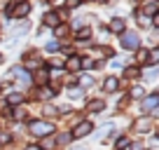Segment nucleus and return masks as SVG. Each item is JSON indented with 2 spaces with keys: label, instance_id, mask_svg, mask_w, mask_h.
Instances as JSON below:
<instances>
[{
  "label": "nucleus",
  "instance_id": "obj_33",
  "mask_svg": "<svg viewBox=\"0 0 159 150\" xmlns=\"http://www.w3.org/2000/svg\"><path fill=\"white\" fill-rule=\"evenodd\" d=\"M96 2H101V5H108V2H110V0H96Z\"/></svg>",
  "mask_w": 159,
  "mask_h": 150
},
{
  "label": "nucleus",
  "instance_id": "obj_20",
  "mask_svg": "<svg viewBox=\"0 0 159 150\" xmlns=\"http://www.w3.org/2000/svg\"><path fill=\"white\" fill-rule=\"evenodd\" d=\"M63 61H66V59L54 56V59H49V66H52V68H63Z\"/></svg>",
  "mask_w": 159,
  "mask_h": 150
},
{
  "label": "nucleus",
  "instance_id": "obj_13",
  "mask_svg": "<svg viewBox=\"0 0 159 150\" xmlns=\"http://www.w3.org/2000/svg\"><path fill=\"white\" fill-rule=\"evenodd\" d=\"M157 101H159V96H157V94H152L150 99H145V101H143V110H152L154 105H157Z\"/></svg>",
  "mask_w": 159,
  "mask_h": 150
},
{
  "label": "nucleus",
  "instance_id": "obj_4",
  "mask_svg": "<svg viewBox=\"0 0 159 150\" xmlns=\"http://www.w3.org/2000/svg\"><path fill=\"white\" fill-rule=\"evenodd\" d=\"M108 30H112V33H124L126 30V21L122 19V16H112V19H110V26H108Z\"/></svg>",
  "mask_w": 159,
  "mask_h": 150
},
{
  "label": "nucleus",
  "instance_id": "obj_16",
  "mask_svg": "<svg viewBox=\"0 0 159 150\" xmlns=\"http://www.w3.org/2000/svg\"><path fill=\"white\" fill-rule=\"evenodd\" d=\"M136 24H138L140 28H148V26H152V21H150V16H145V14H138V19H136Z\"/></svg>",
  "mask_w": 159,
  "mask_h": 150
},
{
  "label": "nucleus",
  "instance_id": "obj_5",
  "mask_svg": "<svg viewBox=\"0 0 159 150\" xmlns=\"http://www.w3.org/2000/svg\"><path fill=\"white\" fill-rule=\"evenodd\" d=\"M59 24H61V19L56 12H45V16H42V26L45 28H56Z\"/></svg>",
  "mask_w": 159,
  "mask_h": 150
},
{
  "label": "nucleus",
  "instance_id": "obj_11",
  "mask_svg": "<svg viewBox=\"0 0 159 150\" xmlns=\"http://www.w3.org/2000/svg\"><path fill=\"white\" fill-rule=\"evenodd\" d=\"M21 101H24V94H21V91H12V94H7V103H10V105H19Z\"/></svg>",
  "mask_w": 159,
  "mask_h": 150
},
{
  "label": "nucleus",
  "instance_id": "obj_24",
  "mask_svg": "<svg viewBox=\"0 0 159 150\" xmlns=\"http://www.w3.org/2000/svg\"><path fill=\"white\" fill-rule=\"evenodd\" d=\"M131 96H134V99H143V96H145V89H143V87H136V89L131 91Z\"/></svg>",
  "mask_w": 159,
  "mask_h": 150
},
{
  "label": "nucleus",
  "instance_id": "obj_17",
  "mask_svg": "<svg viewBox=\"0 0 159 150\" xmlns=\"http://www.w3.org/2000/svg\"><path fill=\"white\" fill-rule=\"evenodd\" d=\"M157 61H159V52H157V49L148 52V61H145V63H150V66H157Z\"/></svg>",
  "mask_w": 159,
  "mask_h": 150
},
{
  "label": "nucleus",
  "instance_id": "obj_2",
  "mask_svg": "<svg viewBox=\"0 0 159 150\" xmlns=\"http://www.w3.org/2000/svg\"><path fill=\"white\" fill-rule=\"evenodd\" d=\"M30 131L35 136H52L54 134V124H49L45 120H35V122H30Z\"/></svg>",
  "mask_w": 159,
  "mask_h": 150
},
{
  "label": "nucleus",
  "instance_id": "obj_15",
  "mask_svg": "<svg viewBox=\"0 0 159 150\" xmlns=\"http://www.w3.org/2000/svg\"><path fill=\"white\" fill-rule=\"evenodd\" d=\"M49 80V70H40V73H35V82H38V85H45V82Z\"/></svg>",
  "mask_w": 159,
  "mask_h": 150
},
{
  "label": "nucleus",
  "instance_id": "obj_23",
  "mask_svg": "<svg viewBox=\"0 0 159 150\" xmlns=\"http://www.w3.org/2000/svg\"><path fill=\"white\" fill-rule=\"evenodd\" d=\"M80 85H82V87H91V85H94V80H91L89 75H82V77H80Z\"/></svg>",
  "mask_w": 159,
  "mask_h": 150
},
{
  "label": "nucleus",
  "instance_id": "obj_9",
  "mask_svg": "<svg viewBox=\"0 0 159 150\" xmlns=\"http://www.w3.org/2000/svg\"><path fill=\"white\" fill-rule=\"evenodd\" d=\"M87 134H91V122H82V124H77L75 131H73L75 138H82V136H87Z\"/></svg>",
  "mask_w": 159,
  "mask_h": 150
},
{
  "label": "nucleus",
  "instance_id": "obj_21",
  "mask_svg": "<svg viewBox=\"0 0 159 150\" xmlns=\"http://www.w3.org/2000/svg\"><path fill=\"white\" fill-rule=\"evenodd\" d=\"M24 63L28 66V68H38V66H42V61L40 59H24Z\"/></svg>",
  "mask_w": 159,
  "mask_h": 150
},
{
  "label": "nucleus",
  "instance_id": "obj_8",
  "mask_svg": "<svg viewBox=\"0 0 159 150\" xmlns=\"http://www.w3.org/2000/svg\"><path fill=\"white\" fill-rule=\"evenodd\" d=\"M117 87H119V77H117V75H108V77H105V82H103V89L112 94Z\"/></svg>",
  "mask_w": 159,
  "mask_h": 150
},
{
  "label": "nucleus",
  "instance_id": "obj_7",
  "mask_svg": "<svg viewBox=\"0 0 159 150\" xmlns=\"http://www.w3.org/2000/svg\"><path fill=\"white\" fill-rule=\"evenodd\" d=\"M12 73H14V77L19 80V85H21V87H26V85L30 82V75L26 73V70L21 68V66H14V68H12Z\"/></svg>",
  "mask_w": 159,
  "mask_h": 150
},
{
  "label": "nucleus",
  "instance_id": "obj_10",
  "mask_svg": "<svg viewBox=\"0 0 159 150\" xmlns=\"http://www.w3.org/2000/svg\"><path fill=\"white\" fill-rule=\"evenodd\" d=\"M157 0H145V5H143V14L145 16H152L154 12H157Z\"/></svg>",
  "mask_w": 159,
  "mask_h": 150
},
{
  "label": "nucleus",
  "instance_id": "obj_14",
  "mask_svg": "<svg viewBox=\"0 0 159 150\" xmlns=\"http://www.w3.org/2000/svg\"><path fill=\"white\" fill-rule=\"evenodd\" d=\"M89 35H91V28H80L75 40H77V42H87V40H89Z\"/></svg>",
  "mask_w": 159,
  "mask_h": 150
},
{
  "label": "nucleus",
  "instance_id": "obj_1",
  "mask_svg": "<svg viewBox=\"0 0 159 150\" xmlns=\"http://www.w3.org/2000/svg\"><path fill=\"white\" fill-rule=\"evenodd\" d=\"M119 35H122V38H119L122 49H138V47H140L138 33H134V30H124V33H119Z\"/></svg>",
  "mask_w": 159,
  "mask_h": 150
},
{
  "label": "nucleus",
  "instance_id": "obj_27",
  "mask_svg": "<svg viewBox=\"0 0 159 150\" xmlns=\"http://www.w3.org/2000/svg\"><path fill=\"white\" fill-rule=\"evenodd\" d=\"M150 127H152V122H150L148 117H145L143 122H138V131H140V129H150Z\"/></svg>",
  "mask_w": 159,
  "mask_h": 150
},
{
  "label": "nucleus",
  "instance_id": "obj_36",
  "mask_svg": "<svg viewBox=\"0 0 159 150\" xmlns=\"http://www.w3.org/2000/svg\"><path fill=\"white\" fill-rule=\"evenodd\" d=\"M80 2H82V0H80ZM84 2H91V0H84Z\"/></svg>",
  "mask_w": 159,
  "mask_h": 150
},
{
  "label": "nucleus",
  "instance_id": "obj_26",
  "mask_svg": "<svg viewBox=\"0 0 159 150\" xmlns=\"http://www.w3.org/2000/svg\"><path fill=\"white\" fill-rule=\"evenodd\" d=\"M80 7V0H66V10H75Z\"/></svg>",
  "mask_w": 159,
  "mask_h": 150
},
{
  "label": "nucleus",
  "instance_id": "obj_32",
  "mask_svg": "<svg viewBox=\"0 0 159 150\" xmlns=\"http://www.w3.org/2000/svg\"><path fill=\"white\" fill-rule=\"evenodd\" d=\"M26 150H42V148H38V145H30V148H26Z\"/></svg>",
  "mask_w": 159,
  "mask_h": 150
},
{
  "label": "nucleus",
  "instance_id": "obj_35",
  "mask_svg": "<svg viewBox=\"0 0 159 150\" xmlns=\"http://www.w3.org/2000/svg\"><path fill=\"white\" fill-rule=\"evenodd\" d=\"M75 150H87V148H75Z\"/></svg>",
  "mask_w": 159,
  "mask_h": 150
},
{
  "label": "nucleus",
  "instance_id": "obj_22",
  "mask_svg": "<svg viewBox=\"0 0 159 150\" xmlns=\"http://www.w3.org/2000/svg\"><path fill=\"white\" fill-rule=\"evenodd\" d=\"M56 96V91L52 89V87H45V89H42V99H54Z\"/></svg>",
  "mask_w": 159,
  "mask_h": 150
},
{
  "label": "nucleus",
  "instance_id": "obj_12",
  "mask_svg": "<svg viewBox=\"0 0 159 150\" xmlns=\"http://www.w3.org/2000/svg\"><path fill=\"white\" fill-rule=\"evenodd\" d=\"M87 110H89V113H98V110H103V101H101V99L89 101V103H87Z\"/></svg>",
  "mask_w": 159,
  "mask_h": 150
},
{
  "label": "nucleus",
  "instance_id": "obj_3",
  "mask_svg": "<svg viewBox=\"0 0 159 150\" xmlns=\"http://www.w3.org/2000/svg\"><path fill=\"white\" fill-rule=\"evenodd\" d=\"M28 14H30V2H28V0H24V2H14L12 10H10L12 19H26Z\"/></svg>",
  "mask_w": 159,
  "mask_h": 150
},
{
  "label": "nucleus",
  "instance_id": "obj_28",
  "mask_svg": "<svg viewBox=\"0 0 159 150\" xmlns=\"http://www.w3.org/2000/svg\"><path fill=\"white\" fill-rule=\"evenodd\" d=\"M59 47H61V45H59V42L54 40V42H49V45H47V52H56Z\"/></svg>",
  "mask_w": 159,
  "mask_h": 150
},
{
  "label": "nucleus",
  "instance_id": "obj_18",
  "mask_svg": "<svg viewBox=\"0 0 159 150\" xmlns=\"http://www.w3.org/2000/svg\"><path fill=\"white\" fill-rule=\"evenodd\" d=\"M136 61H138V63H145V61H148V49L138 47V52H136Z\"/></svg>",
  "mask_w": 159,
  "mask_h": 150
},
{
  "label": "nucleus",
  "instance_id": "obj_29",
  "mask_svg": "<svg viewBox=\"0 0 159 150\" xmlns=\"http://www.w3.org/2000/svg\"><path fill=\"white\" fill-rule=\"evenodd\" d=\"M7 141H10V134H7V131H0V143H7Z\"/></svg>",
  "mask_w": 159,
  "mask_h": 150
},
{
  "label": "nucleus",
  "instance_id": "obj_34",
  "mask_svg": "<svg viewBox=\"0 0 159 150\" xmlns=\"http://www.w3.org/2000/svg\"><path fill=\"white\" fill-rule=\"evenodd\" d=\"M2 61H5V56H2V54H0V63H2Z\"/></svg>",
  "mask_w": 159,
  "mask_h": 150
},
{
  "label": "nucleus",
  "instance_id": "obj_30",
  "mask_svg": "<svg viewBox=\"0 0 159 150\" xmlns=\"http://www.w3.org/2000/svg\"><path fill=\"white\" fill-rule=\"evenodd\" d=\"M68 141H70V134H61L59 136V143H68Z\"/></svg>",
  "mask_w": 159,
  "mask_h": 150
},
{
  "label": "nucleus",
  "instance_id": "obj_31",
  "mask_svg": "<svg viewBox=\"0 0 159 150\" xmlns=\"http://www.w3.org/2000/svg\"><path fill=\"white\" fill-rule=\"evenodd\" d=\"M131 150H140V143H134V145H131Z\"/></svg>",
  "mask_w": 159,
  "mask_h": 150
},
{
  "label": "nucleus",
  "instance_id": "obj_25",
  "mask_svg": "<svg viewBox=\"0 0 159 150\" xmlns=\"http://www.w3.org/2000/svg\"><path fill=\"white\" fill-rule=\"evenodd\" d=\"M138 75H140V70L136 68V66L134 68H126V77H138Z\"/></svg>",
  "mask_w": 159,
  "mask_h": 150
},
{
  "label": "nucleus",
  "instance_id": "obj_6",
  "mask_svg": "<svg viewBox=\"0 0 159 150\" xmlns=\"http://www.w3.org/2000/svg\"><path fill=\"white\" fill-rule=\"evenodd\" d=\"M63 68H68V70H80V68H82V56H80V54H70L68 59L63 61Z\"/></svg>",
  "mask_w": 159,
  "mask_h": 150
},
{
  "label": "nucleus",
  "instance_id": "obj_19",
  "mask_svg": "<svg viewBox=\"0 0 159 150\" xmlns=\"http://www.w3.org/2000/svg\"><path fill=\"white\" fill-rule=\"evenodd\" d=\"M54 35H56V38H63V35H68V26H66V24H59V26L54 28Z\"/></svg>",
  "mask_w": 159,
  "mask_h": 150
}]
</instances>
